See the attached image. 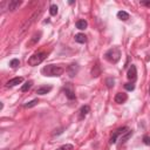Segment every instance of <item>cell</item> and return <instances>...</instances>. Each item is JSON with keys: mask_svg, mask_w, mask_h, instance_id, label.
<instances>
[{"mask_svg": "<svg viewBox=\"0 0 150 150\" xmlns=\"http://www.w3.org/2000/svg\"><path fill=\"white\" fill-rule=\"evenodd\" d=\"M64 73V68L56 64H47L41 69V74L45 76H61Z\"/></svg>", "mask_w": 150, "mask_h": 150, "instance_id": "6da1fadb", "label": "cell"}, {"mask_svg": "<svg viewBox=\"0 0 150 150\" xmlns=\"http://www.w3.org/2000/svg\"><path fill=\"white\" fill-rule=\"evenodd\" d=\"M104 57H106V60L109 61L110 63H116V62H118L120 59H121V50H120V48H118V47H113V48H110L109 50L106 52Z\"/></svg>", "mask_w": 150, "mask_h": 150, "instance_id": "7a4b0ae2", "label": "cell"}, {"mask_svg": "<svg viewBox=\"0 0 150 150\" xmlns=\"http://www.w3.org/2000/svg\"><path fill=\"white\" fill-rule=\"evenodd\" d=\"M46 57H47V54H46L45 52H40V53L33 54V55L28 59L27 62H28L29 66H38V64H40Z\"/></svg>", "mask_w": 150, "mask_h": 150, "instance_id": "3957f363", "label": "cell"}, {"mask_svg": "<svg viewBox=\"0 0 150 150\" xmlns=\"http://www.w3.org/2000/svg\"><path fill=\"white\" fill-rule=\"evenodd\" d=\"M129 130V128L128 127H122V128H118L116 131H114V134L111 135V137H110V144H115L116 142H117V138L118 137H121L122 135H124L127 131Z\"/></svg>", "mask_w": 150, "mask_h": 150, "instance_id": "277c9868", "label": "cell"}, {"mask_svg": "<svg viewBox=\"0 0 150 150\" xmlns=\"http://www.w3.org/2000/svg\"><path fill=\"white\" fill-rule=\"evenodd\" d=\"M40 13H41V11H36L35 13H33V15H32V17H31V18H29V19H28V20L22 25V27H21V33H22V32H25V31H26V29H27V28H28V27H29V26L35 21V18H36V17H39V14H40Z\"/></svg>", "mask_w": 150, "mask_h": 150, "instance_id": "5b68a950", "label": "cell"}, {"mask_svg": "<svg viewBox=\"0 0 150 150\" xmlns=\"http://www.w3.org/2000/svg\"><path fill=\"white\" fill-rule=\"evenodd\" d=\"M127 78H128L130 81H135V80H136V78H137V69H136V66H135V64H131L130 68L128 69Z\"/></svg>", "mask_w": 150, "mask_h": 150, "instance_id": "8992f818", "label": "cell"}, {"mask_svg": "<svg viewBox=\"0 0 150 150\" xmlns=\"http://www.w3.org/2000/svg\"><path fill=\"white\" fill-rule=\"evenodd\" d=\"M63 92H64V94H66V96H67V99L68 100H74L75 97V93H74V90H73V88H71V86L70 85H67L64 88H63Z\"/></svg>", "mask_w": 150, "mask_h": 150, "instance_id": "52a82bcc", "label": "cell"}, {"mask_svg": "<svg viewBox=\"0 0 150 150\" xmlns=\"http://www.w3.org/2000/svg\"><path fill=\"white\" fill-rule=\"evenodd\" d=\"M67 71H68V75H69L70 78H74L75 75L78 74V71H79V66L76 63H73V64H70L67 68Z\"/></svg>", "mask_w": 150, "mask_h": 150, "instance_id": "ba28073f", "label": "cell"}, {"mask_svg": "<svg viewBox=\"0 0 150 150\" xmlns=\"http://www.w3.org/2000/svg\"><path fill=\"white\" fill-rule=\"evenodd\" d=\"M115 102L116 103H118V104H121V103H124L127 100H128V95L125 94V93H117L116 95H115Z\"/></svg>", "mask_w": 150, "mask_h": 150, "instance_id": "9c48e42d", "label": "cell"}, {"mask_svg": "<svg viewBox=\"0 0 150 150\" xmlns=\"http://www.w3.org/2000/svg\"><path fill=\"white\" fill-rule=\"evenodd\" d=\"M22 81H24V78H21V76H18V78H14V79L10 80V81L6 83V86H7L8 88H10V87H14V86H18V85H20Z\"/></svg>", "mask_w": 150, "mask_h": 150, "instance_id": "30bf717a", "label": "cell"}, {"mask_svg": "<svg viewBox=\"0 0 150 150\" xmlns=\"http://www.w3.org/2000/svg\"><path fill=\"white\" fill-rule=\"evenodd\" d=\"M52 90V86H41L36 89V94L39 95H45L47 93H49Z\"/></svg>", "mask_w": 150, "mask_h": 150, "instance_id": "8fae6325", "label": "cell"}, {"mask_svg": "<svg viewBox=\"0 0 150 150\" xmlns=\"http://www.w3.org/2000/svg\"><path fill=\"white\" fill-rule=\"evenodd\" d=\"M21 4H22V1H19V0H12V1H10V4H8V10L15 11Z\"/></svg>", "mask_w": 150, "mask_h": 150, "instance_id": "7c38bea8", "label": "cell"}, {"mask_svg": "<svg viewBox=\"0 0 150 150\" xmlns=\"http://www.w3.org/2000/svg\"><path fill=\"white\" fill-rule=\"evenodd\" d=\"M90 111V107L89 106H83L81 109H80V120H83L86 116H87V114Z\"/></svg>", "mask_w": 150, "mask_h": 150, "instance_id": "4fadbf2b", "label": "cell"}, {"mask_svg": "<svg viewBox=\"0 0 150 150\" xmlns=\"http://www.w3.org/2000/svg\"><path fill=\"white\" fill-rule=\"evenodd\" d=\"M75 26H76V28H78V29L83 31V29H86V28H87L88 22H87L86 20H78V21H76V24H75Z\"/></svg>", "mask_w": 150, "mask_h": 150, "instance_id": "5bb4252c", "label": "cell"}, {"mask_svg": "<svg viewBox=\"0 0 150 150\" xmlns=\"http://www.w3.org/2000/svg\"><path fill=\"white\" fill-rule=\"evenodd\" d=\"M40 38H41V32H36V33H35V34L32 36L31 41H29L27 45H29V46H31V45H35V43H36V42L40 40Z\"/></svg>", "mask_w": 150, "mask_h": 150, "instance_id": "9a60e30c", "label": "cell"}, {"mask_svg": "<svg viewBox=\"0 0 150 150\" xmlns=\"http://www.w3.org/2000/svg\"><path fill=\"white\" fill-rule=\"evenodd\" d=\"M75 41L79 42V43H85L87 41V36L82 33H79V34L75 35Z\"/></svg>", "mask_w": 150, "mask_h": 150, "instance_id": "2e32d148", "label": "cell"}, {"mask_svg": "<svg viewBox=\"0 0 150 150\" xmlns=\"http://www.w3.org/2000/svg\"><path fill=\"white\" fill-rule=\"evenodd\" d=\"M117 18H118L120 20L127 21V20L129 19V14H128L127 12H124V11H120V12H117Z\"/></svg>", "mask_w": 150, "mask_h": 150, "instance_id": "e0dca14e", "label": "cell"}, {"mask_svg": "<svg viewBox=\"0 0 150 150\" xmlns=\"http://www.w3.org/2000/svg\"><path fill=\"white\" fill-rule=\"evenodd\" d=\"M131 135H132V131L129 129V130H128V131H127L124 135H122V136L120 137V141H121V143H124V142H125V141H127V139H128V138H129Z\"/></svg>", "mask_w": 150, "mask_h": 150, "instance_id": "ac0fdd59", "label": "cell"}, {"mask_svg": "<svg viewBox=\"0 0 150 150\" xmlns=\"http://www.w3.org/2000/svg\"><path fill=\"white\" fill-rule=\"evenodd\" d=\"M32 86H33V81H27L22 87H21V92H28L31 88H32Z\"/></svg>", "mask_w": 150, "mask_h": 150, "instance_id": "d6986e66", "label": "cell"}, {"mask_svg": "<svg viewBox=\"0 0 150 150\" xmlns=\"http://www.w3.org/2000/svg\"><path fill=\"white\" fill-rule=\"evenodd\" d=\"M92 74H93V76H94V78H97L99 75L101 74V70H100V67H99L97 63L94 66V68H93V70H92Z\"/></svg>", "mask_w": 150, "mask_h": 150, "instance_id": "ffe728a7", "label": "cell"}, {"mask_svg": "<svg viewBox=\"0 0 150 150\" xmlns=\"http://www.w3.org/2000/svg\"><path fill=\"white\" fill-rule=\"evenodd\" d=\"M57 12H59L57 6H56L55 4H52V5H50V7H49V13H50V15H56V14H57Z\"/></svg>", "mask_w": 150, "mask_h": 150, "instance_id": "44dd1931", "label": "cell"}, {"mask_svg": "<svg viewBox=\"0 0 150 150\" xmlns=\"http://www.w3.org/2000/svg\"><path fill=\"white\" fill-rule=\"evenodd\" d=\"M38 103H39V100H38V99L32 100V101H29V102H27V103L25 104V108H33V107H35Z\"/></svg>", "mask_w": 150, "mask_h": 150, "instance_id": "7402d4cb", "label": "cell"}, {"mask_svg": "<svg viewBox=\"0 0 150 150\" xmlns=\"http://www.w3.org/2000/svg\"><path fill=\"white\" fill-rule=\"evenodd\" d=\"M10 66H11L12 68H17L18 66H20V61H19L18 59H13V60H11Z\"/></svg>", "mask_w": 150, "mask_h": 150, "instance_id": "603a6c76", "label": "cell"}, {"mask_svg": "<svg viewBox=\"0 0 150 150\" xmlns=\"http://www.w3.org/2000/svg\"><path fill=\"white\" fill-rule=\"evenodd\" d=\"M56 150H74V146L71 144H64V145L57 148Z\"/></svg>", "mask_w": 150, "mask_h": 150, "instance_id": "cb8c5ba5", "label": "cell"}, {"mask_svg": "<svg viewBox=\"0 0 150 150\" xmlns=\"http://www.w3.org/2000/svg\"><path fill=\"white\" fill-rule=\"evenodd\" d=\"M106 83H107V86H108V88H111V87L114 86V83H115V81H114V79H111V78H108V79L106 80Z\"/></svg>", "mask_w": 150, "mask_h": 150, "instance_id": "d4e9b609", "label": "cell"}, {"mask_svg": "<svg viewBox=\"0 0 150 150\" xmlns=\"http://www.w3.org/2000/svg\"><path fill=\"white\" fill-rule=\"evenodd\" d=\"M124 88H125L127 90L131 92V90L135 89V85H132V83H125V85H124Z\"/></svg>", "mask_w": 150, "mask_h": 150, "instance_id": "484cf974", "label": "cell"}, {"mask_svg": "<svg viewBox=\"0 0 150 150\" xmlns=\"http://www.w3.org/2000/svg\"><path fill=\"white\" fill-rule=\"evenodd\" d=\"M143 142H144V144L150 145V136H144L143 137Z\"/></svg>", "mask_w": 150, "mask_h": 150, "instance_id": "4316f807", "label": "cell"}, {"mask_svg": "<svg viewBox=\"0 0 150 150\" xmlns=\"http://www.w3.org/2000/svg\"><path fill=\"white\" fill-rule=\"evenodd\" d=\"M141 5H142V6L150 7V0H149V1H141Z\"/></svg>", "mask_w": 150, "mask_h": 150, "instance_id": "83f0119b", "label": "cell"}, {"mask_svg": "<svg viewBox=\"0 0 150 150\" xmlns=\"http://www.w3.org/2000/svg\"><path fill=\"white\" fill-rule=\"evenodd\" d=\"M149 93H150V89H149Z\"/></svg>", "mask_w": 150, "mask_h": 150, "instance_id": "f1b7e54d", "label": "cell"}]
</instances>
